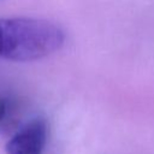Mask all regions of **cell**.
Segmentation results:
<instances>
[{"mask_svg": "<svg viewBox=\"0 0 154 154\" xmlns=\"http://www.w3.org/2000/svg\"><path fill=\"white\" fill-rule=\"evenodd\" d=\"M47 141V123L35 118L23 125L6 143V154H42Z\"/></svg>", "mask_w": 154, "mask_h": 154, "instance_id": "obj_2", "label": "cell"}, {"mask_svg": "<svg viewBox=\"0 0 154 154\" xmlns=\"http://www.w3.org/2000/svg\"><path fill=\"white\" fill-rule=\"evenodd\" d=\"M64 30L55 23L30 17L0 18V58L34 61L59 51Z\"/></svg>", "mask_w": 154, "mask_h": 154, "instance_id": "obj_1", "label": "cell"}, {"mask_svg": "<svg viewBox=\"0 0 154 154\" xmlns=\"http://www.w3.org/2000/svg\"><path fill=\"white\" fill-rule=\"evenodd\" d=\"M8 113V100L6 97H0V126L6 120Z\"/></svg>", "mask_w": 154, "mask_h": 154, "instance_id": "obj_3", "label": "cell"}]
</instances>
